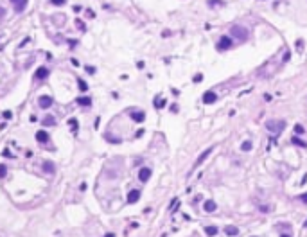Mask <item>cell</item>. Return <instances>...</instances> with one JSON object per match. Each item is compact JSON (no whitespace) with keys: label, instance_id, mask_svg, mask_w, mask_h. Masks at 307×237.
I'll list each match as a JSON object with an SVG mask.
<instances>
[{"label":"cell","instance_id":"obj_13","mask_svg":"<svg viewBox=\"0 0 307 237\" xmlns=\"http://www.w3.org/2000/svg\"><path fill=\"white\" fill-rule=\"evenodd\" d=\"M225 234L228 237H235L239 234V228L237 227H234V225H228V227H225Z\"/></svg>","mask_w":307,"mask_h":237},{"label":"cell","instance_id":"obj_28","mask_svg":"<svg viewBox=\"0 0 307 237\" xmlns=\"http://www.w3.org/2000/svg\"><path fill=\"white\" fill-rule=\"evenodd\" d=\"M4 156H5V158H11L13 155H11V151H9V149H5V151H4Z\"/></svg>","mask_w":307,"mask_h":237},{"label":"cell","instance_id":"obj_22","mask_svg":"<svg viewBox=\"0 0 307 237\" xmlns=\"http://www.w3.org/2000/svg\"><path fill=\"white\" fill-rule=\"evenodd\" d=\"M5 174H7V167L4 164H0V178H5Z\"/></svg>","mask_w":307,"mask_h":237},{"label":"cell","instance_id":"obj_1","mask_svg":"<svg viewBox=\"0 0 307 237\" xmlns=\"http://www.w3.org/2000/svg\"><path fill=\"white\" fill-rule=\"evenodd\" d=\"M266 128L273 133H280L286 128V122L284 120H270V122H266Z\"/></svg>","mask_w":307,"mask_h":237},{"label":"cell","instance_id":"obj_14","mask_svg":"<svg viewBox=\"0 0 307 237\" xmlns=\"http://www.w3.org/2000/svg\"><path fill=\"white\" fill-rule=\"evenodd\" d=\"M129 115H131V119L135 122H144V119H146V113L144 111H131Z\"/></svg>","mask_w":307,"mask_h":237},{"label":"cell","instance_id":"obj_8","mask_svg":"<svg viewBox=\"0 0 307 237\" xmlns=\"http://www.w3.org/2000/svg\"><path fill=\"white\" fill-rule=\"evenodd\" d=\"M216 99H217V95L214 92H205L203 93V102L205 104H212V102H216Z\"/></svg>","mask_w":307,"mask_h":237},{"label":"cell","instance_id":"obj_23","mask_svg":"<svg viewBox=\"0 0 307 237\" xmlns=\"http://www.w3.org/2000/svg\"><path fill=\"white\" fill-rule=\"evenodd\" d=\"M164 104H165V101H164V99H155V106H156V108H162Z\"/></svg>","mask_w":307,"mask_h":237},{"label":"cell","instance_id":"obj_12","mask_svg":"<svg viewBox=\"0 0 307 237\" xmlns=\"http://www.w3.org/2000/svg\"><path fill=\"white\" fill-rule=\"evenodd\" d=\"M216 209H217V205H216V201H214V200H207V201H205V205H203V210H205V212H208V214H210V212H214Z\"/></svg>","mask_w":307,"mask_h":237},{"label":"cell","instance_id":"obj_11","mask_svg":"<svg viewBox=\"0 0 307 237\" xmlns=\"http://www.w3.org/2000/svg\"><path fill=\"white\" fill-rule=\"evenodd\" d=\"M140 200V191H129V194H128V203H137Z\"/></svg>","mask_w":307,"mask_h":237},{"label":"cell","instance_id":"obj_29","mask_svg":"<svg viewBox=\"0 0 307 237\" xmlns=\"http://www.w3.org/2000/svg\"><path fill=\"white\" fill-rule=\"evenodd\" d=\"M4 117H5V119H11V117H13V113H11V111H4Z\"/></svg>","mask_w":307,"mask_h":237},{"label":"cell","instance_id":"obj_27","mask_svg":"<svg viewBox=\"0 0 307 237\" xmlns=\"http://www.w3.org/2000/svg\"><path fill=\"white\" fill-rule=\"evenodd\" d=\"M201 79H203V76H201V74H198V76L194 77V83H201Z\"/></svg>","mask_w":307,"mask_h":237},{"label":"cell","instance_id":"obj_7","mask_svg":"<svg viewBox=\"0 0 307 237\" xmlns=\"http://www.w3.org/2000/svg\"><path fill=\"white\" fill-rule=\"evenodd\" d=\"M41 169H43V173H47V174H54V171H56V165H54V162H50V160H45V162L41 164Z\"/></svg>","mask_w":307,"mask_h":237},{"label":"cell","instance_id":"obj_25","mask_svg":"<svg viewBox=\"0 0 307 237\" xmlns=\"http://www.w3.org/2000/svg\"><path fill=\"white\" fill-rule=\"evenodd\" d=\"M50 2H52V4H56V5H63L66 0H50Z\"/></svg>","mask_w":307,"mask_h":237},{"label":"cell","instance_id":"obj_19","mask_svg":"<svg viewBox=\"0 0 307 237\" xmlns=\"http://www.w3.org/2000/svg\"><path fill=\"white\" fill-rule=\"evenodd\" d=\"M77 104H81V106H90V104H92V99H90V97H77Z\"/></svg>","mask_w":307,"mask_h":237},{"label":"cell","instance_id":"obj_15","mask_svg":"<svg viewBox=\"0 0 307 237\" xmlns=\"http://www.w3.org/2000/svg\"><path fill=\"white\" fill-rule=\"evenodd\" d=\"M13 4H14V9H16V13H22L23 9H25V5H27V0H11Z\"/></svg>","mask_w":307,"mask_h":237},{"label":"cell","instance_id":"obj_18","mask_svg":"<svg viewBox=\"0 0 307 237\" xmlns=\"http://www.w3.org/2000/svg\"><path fill=\"white\" fill-rule=\"evenodd\" d=\"M252 147H253V144H252V140H244V142L241 144V151H244V153H248V151H252Z\"/></svg>","mask_w":307,"mask_h":237},{"label":"cell","instance_id":"obj_16","mask_svg":"<svg viewBox=\"0 0 307 237\" xmlns=\"http://www.w3.org/2000/svg\"><path fill=\"white\" fill-rule=\"evenodd\" d=\"M217 232H219V230H217V227H214V225H210V227H207V228H205V234H207L208 237H214Z\"/></svg>","mask_w":307,"mask_h":237},{"label":"cell","instance_id":"obj_33","mask_svg":"<svg viewBox=\"0 0 307 237\" xmlns=\"http://www.w3.org/2000/svg\"><path fill=\"white\" fill-rule=\"evenodd\" d=\"M104 237H115V234H111V232H110V234H106Z\"/></svg>","mask_w":307,"mask_h":237},{"label":"cell","instance_id":"obj_35","mask_svg":"<svg viewBox=\"0 0 307 237\" xmlns=\"http://www.w3.org/2000/svg\"><path fill=\"white\" fill-rule=\"evenodd\" d=\"M0 16H4V11H2V7H0Z\"/></svg>","mask_w":307,"mask_h":237},{"label":"cell","instance_id":"obj_30","mask_svg":"<svg viewBox=\"0 0 307 237\" xmlns=\"http://www.w3.org/2000/svg\"><path fill=\"white\" fill-rule=\"evenodd\" d=\"M295 131H297V133H304V128H302V126H297Z\"/></svg>","mask_w":307,"mask_h":237},{"label":"cell","instance_id":"obj_5","mask_svg":"<svg viewBox=\"0 0 307 237\" xmlns=\"http://www.w3.org/2000/svg\"><path fill=\"white\" fill-rule=\"evenodd\" d=\"M149 178H151V169H149V167H142V169L138 171V180H140L142 183H146V182H149Z\"/></svg>","mask_w":307,"mask_h":237},{"label":"cell","instance_id":"obj_36","mask_svg":"<svg viewBox=\"0 0 307 237\" xmlns=\"http://www.w3.org/2000/svg\"><path fill=\"white\" fill-rule=\"evenodd\" d=\"M304 227H306V228H307V219H306V223H304Z\"/></svg>","mask_w":307,"mask_h":237},{"label":"cell","instance_id":"obj_31","mask_svg":"<svg viewBox=\"0 0 307 237\" xmlns=\"http://www.w3.org/2000/svg\"><path fill=\"white\" fill-rule=\"evenodd\" d=\"M216 4H223L221 0H210V5H216Z\"/></svg>","mask_w":307,"mask_h":237},{"label":"cell","instance_id":"obj_3","mask_svg":"<svg viewBox=\"0 0 307 237\" xmlns=\"http://www.w3.org/2000/svg\"><path fill=\"white\" fill-rule=\"evenodd\" d=\"M212 151H214V147H208V149H205V151H203V153L198 156V160L194 162V169H198V167H199V165H201V164H203V162H205V160L210 156V153H212Z\"/></svg>","mask_w":307,"mask_h":237},{"label":"cell","instance_id":"obj_17","mask_svg":"<svg viewBox=\"0 0 307 237\" xmlns=\"http://www.w3.org/2000/svg\"><path fill=\"white\" fill-rule=\"evenodd\" d=\"M56 124V119L52 115H45L43 117V126H54Z\"/></svg>","mask_w":307,"mask_h":237},{"label":"cell","instance_id":"obj_9","mask_svg":"<svg viewBox=\"0 0 307 237\" xmlns=\"http://www.w3.org/2000/svg\"><path fill=\"white\" fill-rule=\"evenodd\" d=\"M47 76H49V68L47 67H40L36 70V74H34V79H45Z\"/></svg>","mask_w":307,"mask_h":237},{"label":"cell","instance_id":"obj_34","mask_svg":"<svg viewBox=\"0 0 307 237\" xmlns=\"http://www.w3.org/2000/svg\"><path fill=\"white\" fill-rule=\"evenodd\" d=\"M280 237H291V236H289V234H282Z\"/></svg>","mask_w":307,"mask_h":237},{"label":"cell","instance_id":"obj_6","mask_svg":"<svg viewBox=\"0 0 307 237\" xmlns=\"http://www.w3.org/2000/svg\"><path fill=\"white\" fill-rule=\"evenodd\" d=\"M232 47V38H228V36H223L221 40H219V43H217V49L219 50H226V49H230Z\"/></svg>","mask_w":307,"mask_h":237},{"label":"cell","instance_id":"obj_4","mask_svg":"<svg viewBox=\"0 0 307 237\" xmlns=\"http://www.w3.org/2000/svg\"><path fill=\"white\" fill-rule=\"evenodd\" d=\"M52 102H54V99H52L50 95H41V97L38 99V104H40V108H43V110L50 108V106H52Z\"/></svg>","mask_w":307,"mask_h":237},{"label":"cell","instance_id":"obj_20","mask_svg":"<svg viewBox=\"0 0 307 237\" xmlns=\"http://www.w3.org/2000/svg\"><path fill=\"white\" fill-rule=\"evenodd\" d=\"M293 144H297V146H300V147H307V142L302 140L300 137H293Z\"/></svg>","mask_w":307,"mask_h":237},{"label":"cell","instance_id":"obj_10","mask_svg":"<svg viewBox=\"0 0 307 237\" xmlns=\"http://www.w3.org/2000/svg\"><path fill=\"white\" fill-rule=\"evenodd\" d=\"M36 140H38L40 144H47V142H49V133L43 131V129H40V131L36 133Z\"/></svg>","mask_w":307,"mask_h":237},{"label":"cell","instance_id":"obj_2","mask_svg":"<svg viewBox=\"0 0 307 237\" xmlns=\"http://www.w3.org/2000/svg\"><path fill=\"white\" fill-rule=\"evenodd\" d=\"M232 36L239 38V40H246L248 38V31L244 27H241V25H234L232 27Z\"/></svg>","mask_w":307,"mask_h":237},{"label":"cell","instance_id":"obj_26","mask_svg":"<svg viewBox=\"0 0 307 237\" xmlns=\"http://www.w3.org/2000/svg\"><path fill=\"white\" fill-rule=\"evenodd\" d=\"M75 23H77V27H79L81 31H84V25H83V22H81V20H75Z\"/></svg>","mask_w":307,"mask_h":237},{"label":"cell","instance_id":"obj_32","mask_svg":"<svg viewBox=\"0 0 307 237\" xmlns=\"http://www.w3.org/2000/svg\"><path fill=\"white\" fill-rule=\"evenodd\" d=\"M300 200H302L304 203H307V192H306V194H302V196H300Z\"/></svg>","mask_w":307,"mask_h":237},{"label":"cell","instance_id":"obj_21","mask_svg":"<svg viewBox=\"0 0 307 237\" xmlns=\"http://www.w3.org/2000/svg\"><path fill=\"white\" fill-rule=\"evenodd\" d=\"M77 84H79V90H81V92H86V90H88V84H86L83 79H77Z\"/></svg>","mask_w":307,"mask_h":237},{"label":"cell","instance_id":"obj_24","mask_svg":"<svg viewBox=\"0 0 307 237\" xmlns=\"http://www.w3.org/2000/svg\"><path fill=\"white\" fill-rule=\"evenodd\" d=\"M68 124H70V128H72L74 131L77 129V120H75V119H70V120H68Z\"/></svg>","mask_w":307,"mask_h":237}]
</instances>
